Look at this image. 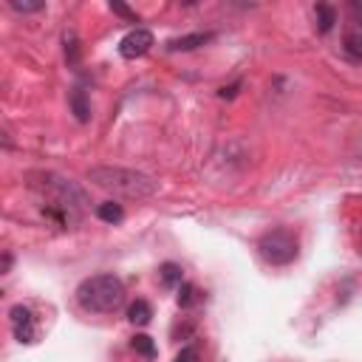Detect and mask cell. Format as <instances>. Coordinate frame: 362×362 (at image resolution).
Returning <instances> with one entry per match:
<instances>
[{"label":"cell","mask_w":362,"mask_h":362,"mask_svg":"<svg viewBox=\"0 0 362 362\" xmlns=\"http://www.w3.org/2000/svg\"><path fill=\"white\" fill-rule=\"evenodd\" d=\"M32 190H37L43 195V212L57 227L71 230L80 224V209L85 204V195L80 187H74L68 179H62L57 173H34Z\"/></svg>","instance_id":"1"},{"label":"cell","mask_w":362,"mask_h":362,"mask_svg":"<svg viewBox=\"0 0 362 362\" xmlns=\"http://www.w3.org/2000/svg\"><path fill=\"white\" fill-rule=\"evenodd\" d=\"M88 181L105 193L122 195V198H151L159 193V181L144 176L130 167H116V165H99L88 170Z\"/></svg>","instance_id":"2"},{"label":"cell","mask_w":362,"mask_h":362,"mask_svg":"<svg viewBox=\"0 0 362 362\" xmlns=\"http://www.w3.org/2000/svg\"><path fill=\"white\" fill-rule=\"evenodd\" d=\"M77 303L94 314H113L125 303V286L116 274H94L80 283Z\"/></svg>","instance_id":"3"},{"label":"cell","mask_w":362,"mask_h":362,"mask_svg":"<svg viewBox=\"0 0 362 362\" xmlns=\"http://www.w3.org/2000/svg\"><path fill=\"white\" fill-rule=\"evenodd\" d=\"M258 252L272 266H288L298 258V238L288 230H272L258 241Z\"/></svg>","instance_id":"4"},{"label":"cell","mask_w":362,"mask_h":362,"mask_svg":"<svg viewBox=\"0 0 362 362\" xmlns=\"http://www.w3.org/2000/svg\"><path fill=\"white\" fill-rule=\"evenodd\" d=\"M153 34L148 32V29H133L130 34H125L122 37V43H119V54L125 57V60H139V57H144L151 48H153Z\"/></svg>","instance_id":"5"},{"label":"cell","mask_w":362,"mask_h":362,"mask_svg":"<svg viewBox=\"0 0 362 362\" xmlns=\"http://www.w3.org/2000/svg\"><path fill=\"white\" fill-rule=\"evenodd\" d=\"M9 317H12V331H15V337H18L20 342H34V337H37L34 314H32L26 306H15V309L9 312Z\"/></svg>","instance_id":"6"},{"label":"cell","mask_w":362,"mask_h":362,"mask_svg":"<svg viewBox=\"0 0 362 362\" xmlns=\"http://www.w3.org/2000/svg\"><path fill=\"white\" fill-rule=\"evenodd\" d=\"M209 40H212V34H209V32H195V34H184V37L170 40V43H167V48H170V51H193V48L207 46Z\"/></svg>","instance_id":"7"},{"label":"cell","mask_w":362,"mask_h":362,"mask_svg":"<svg viewBox=\"0 0 362 362\" xmlns=\"http://www.w3.org/2000/svg\"><path fill=\"white\" fill-rule=\"evenodd\" d=\"M68 105H71V113L77 116V122H88L91 119V102H88V97H85V91L83 88H74L68 94Z\"/></svg>","instance_id":"8"},{"label":"cell","mask_w":362,"mask_h":362,"mask_svg":"<svg viewBox=\"0 0 362 362\" xmlns=\"http://www.w3.org/2000/svg\"><path fill=\"white\" fill-rule=\"evenodd\" d=\"M342 51H345L351 60L362 62V29H359V26H354V29L345 32V37H342Z\"/></svg>","instance_id":"9"},{"label":"cell","mask_w":362,"mask_h":362,"mask_svg":"<svg viewBox=\"0 0 362 362\" xmlns=\"http://www.w3.org/2000/svg\"><path fill=\"white\" fill-rule=\"evenodd\" d=\"M314 15H317V32H320V34H328V32L334 29V23H337V12H334V6H328V4H317V6H314Z\"/></svg>","instance_id":"10"},{"label":"cell","mask_w":362,"mask_h":362,"mask_svg":"<svg viewBox=\"0 0 362 362\" xmlns=\"http://www.w3.org/2000/svg\"><path fill=\"white\" fill-rule=\"evenodd\" d=\"M151 317H153V312H151L148 300H136V303H130V309H127V320H130L133 326H148V323H151Z\"/></svg>","instance_id":"11"},{"label":"cell","mask_w":362,"mask_h":362,"mask_svg":"<svg viewBox=\"0 0 362 362\" xmlns=\"http://www.w3.org/2000/svg\"><path fill=\"white\" fill-rule=\"evenodd\" d=\"M62 46H65V60H68V65H80V57H83L80 37H77L74 32H65V34H62Z\"/></svg>","instance_id":"12"},{"label":"cell","mask_w":362,"mask_h":362,"mask_svg":"<svg viewBox=\"0 0 362 362\" xmlns=\"http://www.w3.org/2000/svg\"><path fill=\"white\" fill-rule=\"evenodd\" d=\"M97 215H99L105 224H119V221L125 218V209H122V204H116V201H105V204L97 207Z\"/></svg>","instance_id":"13"},{"label":"cell","mask_w":362,"mask_h":362,"mask_svg":"<svg viewBox=\"0 0 362 362\" xmlns=\"http://www.w3.org/2000/svg\"><path fill=\"white\" fill-rule=\"evenodd\" d=\"M159 277H162L165 288H176V286H181V266L179 263H165L159 269Z\"/></svg>","instance_id":"14"},{"label":"cell","mask_w":362,"mask_h":362,"mask_svg":"<svg viewBox=\"0 0 362 362\" xmlns=\"http://www.w3.org/2000/svg\"><path fill=\"white\" fill-rule=\"evenodd\" d=\"M9 9L18 15H34V12H43L46 4L43 0H9Z\"/></svg>","instance_id":"15"},{"label":"cell","mask_w":362,"mask_h":362,"mask_svg":"<svg viewBox=\"0 0 362 362\" xmlns=\"http://www.w3.org/2000/svg\"><path fill=\"white\" fill-rule=\"evenodd\" d=\"M130 345H133V351H136V354L148 356V359H153V356H156V342H153L148 334H136Z\"/></svg>","instance_id":"16"},{"label":"cell","mask_w":362,"mask_h":362,"mask_svg":"<svg viewBox=\"0 0 362 362\" xmlns=\"http://www.w3.org/2000/svg\"><path fill=\"white\" fill-rule=\"evenodd\" d=\"M198 300V292H195V286L193 283H181V295H179V306L181 309H190L193 303Z\"/></svg>","instance_id":"17"},{"label":"cell","mask_w":362,"mask_h":362,"mask_svg":"<svg viewBox=\"0 0 362 362\" xmlns=\"http://www.w3.org/2000/svg\"><path fill=\"white\" fill-rule=\"evenodd\" d=\"M176 362H201V351L195 345H184L176 356Z\"/></svg>","instance_id":"18"},{"label":"cell","mask_w":362,"mask_h":362,"mask_svg":"<svg viewBox=\"0 0 362 362\" xmlns=\"http://www.w3.org/2000/svg\"><path fill=\"white\" fill-rule=\"evenodd\" d=\"M111 12L113 15H119V18H125V20H130V23H139V18H136V12H130L125 4H116V0H113V4H111Z\"/></svg>","instance_id":"19"},{"label":"cell","mask_w":362,"mask_h":362,"mask_svg":"<svg viewBox=\"0 0 362 362\" xmlns=\"http://www.w3.org/2000/svg\"><path fill=\"white\" fill-rule=\"evenodd\" d=\"M348 9H351V15H354V26H359V29H362V4H356V0H354V4H351Z\"/></svg>","instance_id":"20"},{"label":"cell","mask_w":362,"mask_h":362,"mask_svg":"<svg viewBox=\"0 0 362 362\" xmlns=\"http://www.w3.org/2000/svg\"><path fill=\"white\" fill-rule=\"evenodd\" d=\"M238 88H241V80H238L235 85H230V88H221V97H224V99H232V97L238 94Z\"/></svg>","instance_id":"21"}]
</instances>
